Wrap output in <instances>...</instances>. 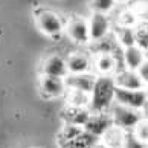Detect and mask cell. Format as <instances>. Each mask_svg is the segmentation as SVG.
<instances>
[{
	"label": "cell",
	"instance_id": "cell-17",
	"mask_svg": "<svg viewBox=\"0 0 148 148\" xmlns=\"http://www.w3.org/2000/svg\"><path fill=\"white\" fill-rule=\"evenodd\" d=\"M64 99H66V106L89 108V106H90V93L79 92V90H72V89H66Z\"/></svg>",
	"mask_w": 148,
	"mask_h": 148
},
{
	"label": "cell",
	"instance_id": "cell-7",
	"mask_svg": "<svg viewBox=\"0 0 148 148\" xmlns=\"http://www.w3.org/2000/svg\"><path fill=\"white\" fill-rule=\"evenodd\" d=\"M38 87L45 98H60L66 93V84L63 78H55V76L41 75L38 79Z\"/></svg>",
	"mask_w": 148,
	"mask_h": 148
},
{
	"label": "cell",
	"instance_id": "cell-8",
	"mask_svg": "<svg viewBox=\"0 0 148 148\" xmlns=\"http://www.w3.org/2000/svg\"><path fill=\"white\" fill-rule=\"evenodd\" d=\"M89 23V34H90V41H99L107 34H110V20L106 14H98L92 12Z\"/></svg>",
	"mask_w": 148,
	"mask_h": 148
},
{
	"label": "cell",
	"instance_id": "cell-4",
	"mask_svg": "<svg viewBox=\"0 0 148 148\" xmlns=\"http://www.w3.org/2000/svg\"><path fill=\"white\" fill-rule=\"evenodd\" d=\"M114 102L119 106L133 108V110H144L145 104L148 102V92L147 90H125L118 89L114 90Z\"/></svg>",
	"mask_w": 148,
	"mask_h": 148
},
{
	"label": "cell",
	"instance_id": "cell-24",
	"mask_svg": "<svg viewBox=\"0 0 148 148\" xmlns=\"http://www.w3.org/2000/svg\"><path fill=\"white\" fill-rule=\"evenodd\" d=\"M138 23H139V20L136 18V15L131 12L128 8L122 9V11L118 14L116 26H121V28H134Z\"/></svg>",
	"mask_w": 148,
	"mask_h": 148
},
{
	"label": "cell",
	"instance_id": "cell-1",
	"mask_svg": "<svg viewBox=\"0 0 148 148\" xmlns=\"http://www.w3.org/2000/svg\"><path fill=\"white\" fill-rule=\"evenodd\" d=\"M114 86L113 76H98L95 86L90 92V113H106L114 102Z\"/></svg>",
	"mask_w": 148,
	"mask_h": 148
},
{
	"label": "cell",
	"instance_id": "cell-26",
	"mask_svg": "<svg viewBox=\"0 0 148 148\" xmlns=\"http://www.w3.org/2000/svg\"><path fill=\"white\" fill-rule=\"evenodd\" d=\"M131 133L136 139H139L140 142H144L145 145H148V119L147 118H142L136 127L131 130Z\"/></svg>",
	"mask_w": 148,
	"mask_h": 148
},
{
	"label": "cell",
	"instance_id": "cell-12",
	"mask_svg": "<svg viewBox=\"0 0 148 148\" xmlns=\"http://www.w3.org/2000/svg\"><path fill=\"white\" fill-rule=\"evenodd\" d=\"M89 116H90L89 108L72 107V106H64L63 110L60 112V118L64 121V124L76 125V127H84Z\"/></svg>",
	"mask_w": 148,
	"mask_h": 148
},
{
	"label": "cell",
	"instance_id": "cell-2",
	"mask_svg": "<svg viewBox=\"0 0 148 148\" xmlns=\"http://www.w3.org/2000/svg\"><path fill=\"white\" fill-rule=\"evenodd\" d=\"M108 113L112 116L114 127H119L124 131H131L136 127V124L144 118V114H142L140 110H133V108L119 106L116 102H113V106L110 107V112Z\"/></svg>",
	"mask_w": 148,
	"mask_h": 148
},
{
	"label": "cell",
	"instance_id": "cell-32",
	"mask_svg": "<svg viewBox=\"0 0 148 148\" xmlns=\"http://www.w3.org/2000/svg\"><path fill=\"white\" fill-rule=\"evenodd\" d=\"M145 58H147V60H148V51H147V52H145Z\"/></svg>",
	"mask_w": 148,
	"mask_h": 148
},
{
	"label": "cell",
	"instance_id": "cell-20",
	"mask_svg": "<svg viewBox=\"0 0 148 148\" xmlns=\"http://www.w3.org/2000/svg\"><path fill=\"white\" fill-rule=\"evenodd\" d=\"M134 46H138L144 52L148 51V21H139L133 28Z\"/></svg>",
	"mask_w": 148,
	"mask_h": 148
},
{
	"label": "cell",
	"instance_id": "cell-9",
	"mask_svg": "<svg viewBox=\"0 0 148 148\" xmlns=\"http://www.w3.org/2000/svg\"><path fill=\"white\" fill-rule=\"evenodd\" d=\"M114 86L118 89H125V90H147V86L144 81L139 78V75L134 70H119V72L113 76Z\"/></svg>",
	"mask_w": 148,
	"mask_h": 148
},
{
	"label": "cell",
	"instance_id": "cell-18",
	"mask_svg": "<svg viewBox=\"0 0 148 148\" xmlns=\"http://www.w3.org/2000/svg\"><path fill=\"white\" fill-rule=\"evenodd\" d=\"M99 140H101L99 138H96V136H93V134H90V133H87V131L83 130L73 140H70L69 144H66L61 148H92V147H95Z\"/></svg>",
	"mask_w": 148,
	"mask_h": 148
},
{
	"label": "cell",
	"instance_id": "cell-5",
	"mask_svg": "<svg viewBox=\"0 0 148 148\" xmlns=\"http://www.w3.org/2000/svg\"><path fill=\"white\" fill-rule=\"evenodd\" d=\"M66 32H67L69 38L75 41L76 45H87L90 43V34H89V23L87 20L79 17V15H73L66 25Z\"/></svg>",
	"mask_w": 148,
	"mask_h": 148
},
{
	"label": "cell",
	"instance_id": "cell-25",
	"mask_svg": "<svg viewBox=\"0 0 148 148\" xmlns=\"http://www.w3.org/2000/svg\"><path fill=\"white\" fill-rule=\"evenodd\" d=\"M114 5H116L114 0H89V6L92 12L106 14V15L114 8Z\"/></svg>",
	"mask_w": 148,
	"mask_h": 148
},
{
	"label": "cell",
	"instance_id": "cell-29",
	"mask_svg": "<svg viewBox=\"0 0 148 148\" xmlns=\"http://www.w3.org/2000/svg\"><path fill=\"white\" fill-rule=\"evenodd\" d=\"M142 114H144V118H147V119H148V102L145 104L144 110H142Z\"/></svg>",
	"mask_w": 148,
	"mask_h": 148
},
{
	"label": "cell",
	"instance_id": "cell-6",
	"mask_svg": "<svg viewBox=\"0 0 148 148\" xmlns=\"http://www.w3.org/2000/svg\"><path fill=\"white\" fill-rule=\"evenodd\" d=\"M110 127H113V121H112V116L108 112H106V113H90V116L87 119V122L84 124L83 130L101 139L102 134Z\"/></svg>",
	"mask_w": 148,
	"mask_h": 148
},
{
	"label": "cell",
	"instance_id": "cell-31",
	"mask_svg": "<svg viewBox=\"0 0 148 148\" xmlns=\"http://www.w3.org/2000/svg\"><path fill=\"white\" fill-rule=\"evenodd\" d=\"M114 2H116V3H128L130 0H114Z\"/></svg>",
	"mask_w": 148,
	"mask_h": 148
},
{
	"label": "cell",
	"instance_id": "cell-14",
	"mask_svg": "<svg viewBox=\"0 0 148 148\" xmlns=\"http://www.w3.org/2000/svg\"><path fill=\"white\" fill-rule=\"evenodd\" d=\"M93 64L98 76H113L118 70V60L114 53H95Z\"/></svg>",
	"mask_w": 148,
	"mask_h": 148
},
{
	"label": "cell",
	"instance_id": "cell-21",
	"mask_svg": "<svg viewBox=\"0 0 148 148\" xmlns=\"http://www.w3.org/2000/svg\"><path fill=\"white\" fill-rule=\"evenodd\" d=\"M114 37L119 43V46L130 47L134 46V34H133V28H121V26H116L114 28Z\"/></svg>",
	"mask_w": 148,
	"mask_h": 148
},
{
	"label": "cell",
	"instance_id": "cell-10",
	"mask_svg": "<svg viewBox=\"0 0 148 148\" xmlns=\"http://www.w3.org/2000/svg\"><path fill=\"white\" fill-rule=\"evenodd\" d=\"M41 75L55 76V78H66L69 75L66 60L60 55H49L41 63Z\"/></svg>",
	"mask_w": 148,
	"mask_h": 148
},
{
	"label": "cell",
	"instance_id": "cell-11",
	"mask_svg": "<svg viewBox=\"0 0 148 148\" xmlns=\"http://www.w3.org/2000/svg\"><path fill=\"white\" fill-rule=\"evenodd\" d=\"M95 81H96V75L87 72V73H78V75H67L64 78V84H66V89L90 93L93 86H95Z\"/></svg>",
	"mask_w": 148,
	"mask_h": 148
},
{
	"label": "cell",
	"instance_id": "cell-15",
	"mask_svg": "<svg viewBox=\"0 0 148 148\" xmlns=\"http://www.w3.org/2000/svg\"><path fill=\"white\" fill-rule=\"evenodd\" d=\"M125 134L127 131L121 130L119 127H110L101 138V144L106 148H122L124 147V140H125Z\"/></svg>",
	"mask_w": 148,
	"mask_h": 148
},
{
	"label": "cell",
	"instance_id": "cell-30",
	"mask_svg": "<svg viewBox=\"0 0 148 148\" xmlns=\"http://www.w3.org/2000/svg\"><path fill=\"white\" fill-rule=\"evenodd\" d=\"M92 148H106V147H104V145L101 144V140H99V142H98V144H96L95 147H92Z\"/></svg>",
	"mask_w": 148,
	"mask_h": 148
},
{
	"label": "cell",
	"instance_id": "cell-13",
	"mask_svg": "<svg viewBox=\"0 0 148 148\" xmlns=\"http://www.w3.org/2000/svg\"><path fill=\"white\" fill-rule=\"evenodd\" d=\"M66 66L69 75L87 73L92 67V58L86 52H73L66 58Z\"/></svg>",
	"mask_w": 148,
	"mask_h": 148
},
{
	"label": "cell",
	"instance_id": "cell-3",
	"mask_svg": "<svg viewBox=\"0 0 148 148\" xmlns=\"http://www.w3.org/2000/svg\"><path fill=\"white\" fill-rule=\"evenodd\" d=\"M35 23L37 28L47 37H58L64 31L61 17L51 9H38L35 12Z\"/></svg>",
	"mask_w": 148,
	"mask_h": 148
},
{
	"label": "cell",
	"instance_id": "cell-19",
	"mask_svg": "<svg viewBox=\"0 0 148 148\" xmlns=\"http://www.w3.org/2000/svg\"><path fill=\"white\" fill-rule=\"evenodd\" d=\"M119 43L116 40V37L112 34H107L104 38H101L99 41L93 43V49L95 53H113L116 49H119Z\"/></svg>",
	"mask_w": 148,
	"mask_h": 148
},
{
	"label": "cell",
	"instance_id": "cell-23",
	"mask_svg": "<svg viewBox=\"0 0 148 148\" xmlns=\"http://www.w3.org/2000/svg\"><path fill=\"white\" fill-rule=\"evenodd\" d=\"M128 9L139 21H148V0H130Z\"/></svg>",
	"mask_w": 148,
	"mask_h": 148
},
{
	"label": "cell",
	"instance_id": "cell-28",
	"mask_svg": "<svg viewBox=\"0 0 148 148\" xmlns=\"http://www.w3.org/2000/svg\"><path fill=\"white\" fill-rule=\"evenodd\" d=\"M136 73L139 75V78L144 81V84L148 86V60L145 58V61L139 66V69L136 70Z\"/></svg>",
	"mask_w": 148,
	"mask_h": 148
},
{
	"label": "cell",
	"instance_id": "cell-22",
	"mask_svg": "<svg viewBox=\"0 0 148 148\" xmlns=\"http://www.w3.org/2000/svg\"><path fill=\"white\" fill-rule=\"evenodd\" d=\"M81 131H83V127L64 124V127L61 128V131H60V134H58V144H60V147H64L66 144H69L70 140H73L76 136L81 133Z\"/></svg>",
	"mask_w": 148,
	"mask_h": 148
},
{
	"label": "cell",
	"instance_id": "cell-16",
	"mask_svg": "<svg viewBox=\"0 0 148 148\" xmlns=\"http://www.w3.org/2000/svg\"><path fill=\"white\" fill-rule=\"evenodd\" d=\"M145 61V52L138 46H130L124 49V63L128 70H138L139 66Z\"/></svg>",
	"mask_w": 148,
	"mask_h": 148
},
{
	"label": "cell",
	"instance_id": "cell-27",
	"mask_svg": "<svg viewBox=\"0 0 148 148\" xmlns=\"http://www.w3.org/2000/svg\"><path fill=\"white\" fill-rule=\"evenodd\" d=\"M122 148H148V145H145L144 142H140L139 139H136L131 131H127Z\"/></svg>",
	"mask_w": 148,
	"mask_h": 148
}]
</instances>
